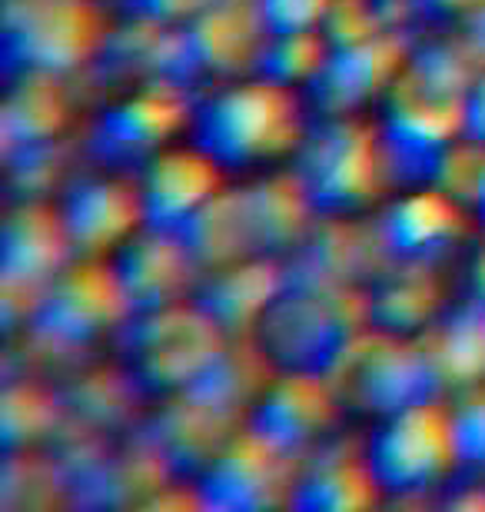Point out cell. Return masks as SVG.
I'll use <instances>...</instances> for the list:
<instances>
[{"label": "cell", "mask_w": 485, "mask_h": 512, "mask_svg": "<svg viewBox=\"0 0 485 512\" xmlns=\"http://www.w3.org/2000/svg\"><path fill=\"white\" fill-rule=\"evenodd\" d=\"M230 343L233 336L190 296L167 310L130 316L120 330V366L147 403H163L193 393Z\"/></svg>", "instance_id": "obj_4"}, {"label": "cell", "mask_w": 485, "mask_h": 512, "mask_svg": "<svg viewBox=\"0 0 485 512\" xmlns=\"http://www.w3.org/2000/svg\"><path fill=\"white\" fill-rule=\"evenodd\" d=\"M333 0H256L266 34H299L319 30Z\"/></svg>", "instance_id": "obj_35"}, {"label": "cell", "mask_w": 485, "mask_h": 512, "mask_svg": "<svg viewBox=\"0 0 485 512\" xmlns=\"http://www.w3.org/2000/svg\"><path fill=\"white\" fill-rule=\"evenodd\" d=\"M290 167L316 217H376L399 193L376 114L313 120Z\"/></svg>", "instance_id": "obj_3"}, {"label": "cell", "mask_w": 485, "mask_h": 512, "mask_svg": "<svg viewBox=\"0 0 485 512\" xmlns=\"http://www.w3.org/2000/svg\"><path fill=\"white\" fill-rule=\"evenodd\" d=\"M359 333H363L359 293L333 290L286 273V283L266 300L246 340L273 373L333 380Z\"/></svg>", "instance_id": "obj_2"}, {"label": "cell", "mask_w": 485, "mask_h": 512, "mask_svg": "<svg viewBox=\"0 0 485 512\" xmlns=\"http://www.w3.org/2000/svg\"><path fill=\"white\" fill-rule=\"evenodd\" d=\"M67 124H70V100L64 90V77H47V74L7 77V100H4L7 157L60 143Z\"/></svg>", "instance_id": "obj_25"}, {"label": "cell", "mask_w": 485, "mask_h": 512, "mask_svg": "<svg viewBox=\"0 0 485 512\" xmlns=\"http://www.w3.org/2000/svg\"><path fill=\"white\" fill-rule=\"evenodd\" d=\"M107 263L117 276L130 316L167 310V306L190 300L200 283L193 256L173 230L143 227Z\"/></svg>", "instance_id": "obj_20"}, {"label": "cell", "mask_w": 485, "mask_h": 512, "mask_svg": "<svg viewBox=\"0 0 485 512\" xmlns=\"http://www.w3.org/2000/svg\"><path fill=\"white\" fill-rule=\"evenodd\" d=\"M426 343L436 356L446 393L485 383V306L459 300Z\"/></svg>", "instance_id": "obj_28"}, {"label": "cell", "mask_w": 485, "mask_h": 512, "mask_svg": "<svg viewBox=\"0 0 485 512\" xmlns=\"http://www.w3.org/2000/svg\"><path fill=\"white\" fill-rule=\"evenodd\" d=\"M130 320L120 283L107 260H70L44 290L37 293L27 330L60 350H90Z\"/></svg>", "instance_id": "obj_10"}, {"label": "cell", "mask_w": 485, "mask_h": 512, "mask_svg": "<svg viewBox=\"0 0 485 512\" xmlns=\"http://www.w3.org/2000/svg\"><path fill=\"white\" fill-rule=\"evenodd\" d=\"M412 44L399 30L366 40L359 47L333 50L319 77L303 90L306 110L313 120L336 117H369L386 100L392 84L406 70Z\"/></svg>", "instance_id": "obj_14"}, {"label": "cell", "mask_w": 485, "mask_h": 512, "mask_svg": "<svg viewBox=\"0 0 485 512\" xmlns=\"http://www.w3.org/2000/svg\"><path fill=\"white\" fill-rule=\"evenodd\" d=\"M196 94L170 77L137 84L90 120L84 150L103 170L137 173L173 143L187 140Z\"/></svg>", "instance_id": "obj_8"}, {"label": "cell", "mask_w": 485, "mask_h": 512, "mask_svg": "<svg viewBox=\"0 0 485 512\" xmlns=\"http://www.w3.org/2000/svg\"><path fill=\"white\" fill-rule=\"evenodd\" d=\"M67 416L87 436H120L133 429L137 403H147L130 373L117 363L113 370H87L60 386Z\"/></svg>", "instance_id": "obj_26"}, {"label": "cell", "mask_w": 485, "mask_h": 512, "mask_svg": "<svg viewBox=\"0 0 485 512\" xmlns=\"http://www.w3.org/2000/svg\"><path fill=\"white\" fill-rule=\"evenodd\" d=\"M459 300H469L476 306H485V237L472 243L462 256V286Z\"/></svg>", "instance_id": "obj_37"}, {"label": "cell", "mask_w": 485, "mask_h": 512, "mask_svg": "<svg viewBox=\"0 0 485 512\" xmlns=\"http://www.w3.org/2000/svg\"><path fill=\"white\" fill-rule=\"evenodd\" d=\"M293 456L273 449L250 429H240L216 463L193 483L196 506L256 512L290 506L293 496Z\"/></svg>", "instance_id": "obj_16"}, {"label": "cell", "mask_w": 485, "mask_h": 512, "mask_svg": "<svg viewBox=\"0 0 485 512\" xmlns=\"http://www.w3.org/2000/svg\"><path fill=\"white\" fill-rule=\"evenodd\" d=\"M476 220H479V230L485 233V200L476 207Z\"/></svg>", "instance_id": "obj_40"}, {"label": "cell", "mask_w": 485, "mask_h": 512, "mask_svg": "<svg viewBox=\"0 0 485 512\" xmlns=\"http://www.w3.org/2000/svg\"><path fill=\"white\" fill-rule=\"evenodd\" d=\"M57 210L74 260H110L133 233L147 227L137 173L103 167L84 173L60 190Z\"/></svg>", "instance_id": "obj_13"}, {"label": "cell", "mask_w": 485, "mask_h": 512, "mask_svg": "<svg viewBox=\"0 0 485 512\" xmlns=\"http://www.w3.org/2000/svg\"><path fill=\"white\" fill-rule=\"evenodd\" d=\"M409 10L419 24L456 34L459 27H466L472 17L482 14L485 0H409Z\"/></svg>", "instance_id": "obj_36"}, {"label": "cell", "mask_w": 485, "mask_h": 512, "mask_svg": "<svg viewBox=\"0 0 485 512\" xmlns=\"http://www.w3.org/2000/svg\"><path fill=\"white\" fill-rule=\"evenodd\" d=\"M266 44V27L256 0H226L213 14L170 34L157 74L190 90L250 77Z\"/></svg>", "instance_id": "obj_11"}, {"label": "cell", "mask_w": 485, "mask_h": 512, "mask_svg": "<svg viewBox=\"0 0 485 512\" xmlns=\"http://www.w3.org/2000/svg\"><path fill=\"white\" fill-rule=\"evenodd\" d=\"M223 4L226 0H123L127 14L137 24L160 30V34H177Z\"/></svg>", "instance_id": "obj_34"}, {"label": "cell", "mask_w": 485, "mask_h": 512, "mask_svg": "<svg viewBox=\"0 0 485 512\" xmlns=\"http://www.w3.org/2000/svg\"><path fill=\"white\" fill-rule=\"evenodd\" d=\"M333 386L346 419H363L369 426L416 403L446 399V383L426 340H402L376 330L356 336L333 373Z\"/></svg>", "instance_id": "obj_5"}, {"label": "cell", "mask_w": 485, "mask_h": 512, "mask_svg": "<svg viewBox=\"0 0 485 512\" xmlns=\"http://www.w3.org/2000/svg\"><path fill=\"white\" fill-rule=\"evenodd\" d=\"M376 227L389 260L449 266L472 247L479 220L449 193L432 183H419L402 187V193L376 213Z\"/></svg>", "instance_id": "obj_12"}, {"label": "cell", "mask_w": 485, "mask_h": 512, "mask_svg": "<svg viewBox=\"0 0 485 512\" xmlns=\"http://www.w3.org/2000/svg\"><path fill=\"white\" fill-rule=\"evenodd\" d=\"M70 426L60 389L40 386L34 380L10 383L4 393V456L40 453Z\"/></svg>", "instance_id": "obj_29"}, {"label": "cell", "mask_w": 485, "mask_h": 512, "mask_svg": "<svg viewBox=\"0 0 485 512\" xmlns=\"http://www.w3.org/2000/svg\"><path fill=\"white\" fill-rule=\"evenodd\" d=\"M319 30L326 34L333 50H349L389 34L392 27L383 7H379V0H333Z\"/></svg>", "instance_id": "obj_33"}, {"label": "cell", "mask_w": 485, "mask_h": 512, "mask_svg": "<svg viewBox=\"0 0 485 512\" xmlns=\"http://www.w3.org/2000/svg\"><path fill=\"white\" fill-rule=\"evenodd\" d=\"M456 34H459L462 40H466V44L472 47V54H476V57L482 60V64H485V10H482V14L472 17L466 27H459Z\"/></svg>", "instance_id": "obj_39"}, {"label": "cell", "mask_w": 485, "mask_h": 512, "mask_svg": "<svg viewBox=\"0 0 485 512\" xmlns=\"http://www.w3.org/2000/svg\"><path fill=\"white\" fill-rule=\"evenodd\" d=\"M107 44V20L97 0H20L7 10V77H70Z\"/></svg>", "instance_id": "obj_9"}, {"label": "cell", "mask_w": 485, "mask_h": 512, "mask_svg": "<svg viewBox=\"0 0 485 512\" xmlns=\"http://www.w3.org/2000/svg\"><path fill=\"white\" fill-rule=\"evenodd\" d=\"M452 413V436H456L459 473L485 479V383L462 389Z\"/></svg>", "instance_id": "obj_32"}, {"label": "cell", "mask_w": 485, "mask_h": 512, "mask_svg": "<svg viewBox=\"0 0 485 512\" xmlns=\"http://www.w3.org/2000/svg\"><path fill=\"white\" fill-rule=\"evenodd\" d=\"M389 263L376 217H316L313 230L286 260V273L333 290L359 293Z\"/></svg>", "instance_id": "obj_19"}, {"label": "cell", "mask_w": 485, "mask_h": 512, "mask_svg": "<svg viewBox=\"0 0 485 512\" xmlns=\"http://www.w3.org/2000/svg\"><path fill=\"white\" fill-rule=\"evenodd\" d=\"M243 426L246 419L233 409L216 406L213 399L196 393H183L157 403V413L140 426V433L157 449L173 483L193 486Z\"/></svg>", "instance_id": "obj_17"}, {"label": "cell", "mask_w": 485, "mask_h": 512, "mask_svg": "<svg viewBox=\"0 0 485 512\" xmlns=\"http://www.w3.org/2000/svg\"><path fill=\"white\" fill-rule=\"evenodd\" d=\"M74 260L57 203L17 200L4 227V283L7 290L37 296Z\"/></svg>", "instance_id": "obj_23"}, {"label": "cell", "mask_w": 485, "mask_h": 512, "mask_svg": "<svg viewBox=\"0 0 485 512\" xmlns=\"http://www.w3.org/2000/svg\"><path fill=\"white\" fill-rule=\"evenodd\" d=\"M383 496L363 456H316L296 476L293 509H363Z\"/></svg>", "instance_id": "obj_27"}, {"label": "cell", "mask_w": 485, "mask_h": 512, "mask_svg": "<svg viewBox=\"0 0 485 512\" xmlns=\"http://www.w3.org/2000/svg\"><path fill=\"white\" fill-rule=\"evenodd\" d=\"M309 127L299 90L250 74L196 94L187 140L226 177H263L290 167Z\"/></svg>", "instance_id": "obj_1"}, {"label": "cell", "mask_w": 485, "mask_h": 512, "mask_svg": "<svg viewBox=\"0 0 485 512\" xmlns=\"http://www.w3.org/2000/svg\"><path fill=\"white\" fill-rule=\"evenodd\" d=\"M226 180L230 177L190 140L173 143L137 170L143 220L153 230L177 233L216 190L226 187Z\"/></svg>", "instance_id": "obj_22"}, {"label": "cell", "mask_w": 485, "mask_h": 512, "mask_svg": "<svg viewBox=\"0 0 485 512\" xmlns=\"http://www.w3.org/2000/svg\"><path fill=\"white\" fill-rule=\"evenodd\" d=\"M379 493L389 499L426 496L446 489L459 473L452 413L442 399L416 403L373 423L363 449Z\"/></svg>", "instance_id": "obj_7"}, {"label": "cell", "mask_w": 485, "mask_h": 512, "mask_svg": "<svg viewBox=\"0 0 485 512\" xmlns=\"http://www.w3.org/2000/svg\"><path fill=\"white\" fill-rule=\"evenodd\" d=\"M333 57V47L323 30H299V34H266V44L256 60V70L273 84L303 90L319 77L326 60Z\"/></svg>", "instance_id": "obj_30"}, {"label": "cell", "mask_w": 485, "mask_h": 512, "mask_svg": "<svg viewBox=\"0 0 485 512\" xmlns=\"http://www.w3.org/2000/svg\"><path fill=\"white\" fill-rule=\"evenodd\" d=\"M359 303H363V330L402 340H429L456 306L446 266L399 260H392L373 283L359 290Z\"/></svg>", "instance_id": "obj_18"}, {"label": "cell", "mask_w": 485, "mask_h": 512, "mask_svg": "<svg viewBox=\"0 0 485 512\" xmlns=\"http://www.w3.org/2000/svg\"><path fill=\"white\" fill-rule=\"evenodd\" d=\"M343 419V399L329 376L273 373L246 413V429L280 453L299 459L323 446Z\"/></svg>", "instance_id": "obj_15"}, {"label": "cell", "mask_w": 485, "mask_h": 512, "mask_svg": "<svg viewBox=\"0 0 485 512\" xmlns=\"http://www.w3.org/2000/svg\"><path fill=\"white\" fill-rule=\"evenodd\" d=\"M429 183L439 187L442 193H449L452 200H459L476 217V207L485 200V147L462 133L439 157Z\"/></svg>", "instance_id": "obj_31"}, {"label": "cell", "mask_w": 485, "mask_h": 512, "mask_svg": "<svg viewBox=\"0 0 485 512\" xmlns=\"http://www.w3.org/2000/svg\"><path fill=\"white\" fill-rule=\"evenodd\" d=\"M177 237L193 256L200 276L236 263L273 260L270 250H266L260 210H256L250 183H240V187L226 183V187H220L183 223Z\"/></svg>", "instance_id": "obj_21"}, {"label": "cell", "mask_w": 485, "mask_h": 512, "mask_svg": "<svg viewBox=\"0 0 485 512\" xmlns=\"http://www.w3.org/2000/svg\"><path fill=\"white\" fill-rule=\"evenodd\" d=\"M462 133L485 147V64L466 90V124H462Z\"/></svg>", "instance_id": "obj_38"}, {"label": "cell", "mask_w": 485, "mask_h": 512, "mask_svg": "<svg viewBox=\"0 0 485 512\" xmlns=\"http://www.w3.org/2000/svg\"><path fill=\"white\" fill-rule=\"evenodd\" d=\"M286 283L283 260H250L203 273L193 300L223 326L233 340H246L266 300Z\"/></svg>", "instance_id": "obj_24"}, {"label": "cell", "mask_w": 485, "mask_h": 512, "mask_svg": "<svg viewBox=\"0 0 485 512\" xmlns=\"http://www.w3.org/2000/svg\"><path fill=\"white\" fill-rule=\"evenodd\" d=\"M379 133L396 167L399 187L429 183L439 157L462 137L466 90L442 84L429 70L409 64L376 110Z\"/></svg>", "instance_id": "obj_6"}]
</instances>
